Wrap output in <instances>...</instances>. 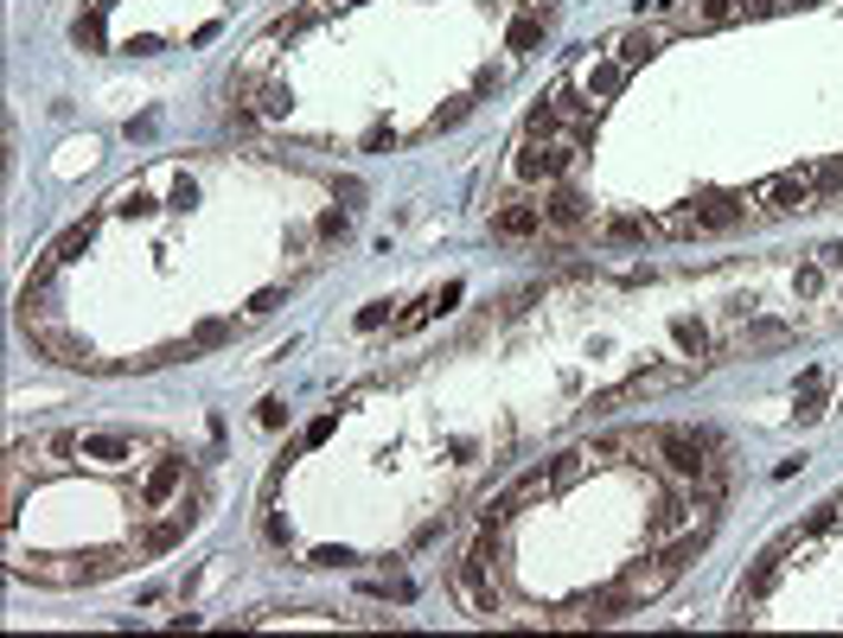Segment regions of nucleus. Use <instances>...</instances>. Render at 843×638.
Returning a JSON list of instances; mask_svg holds the SVG:
<instances>
[{"mask_svg":"<svg viewBox=\"0 0 843 638\" xmlns=\"http://www.w3.org/2000/svg\"><path fill=\"white\" fill-rule=\"evenodd\" d=\"M288 83H262V115H288Z\"/></svg>","mask_w":843,"mask_h":638,"instance_id":"obj_15","label":"nucleus"},{"mask_svg":"<svg viewBox=\"0 0 843 638\" xmlns=\"http://www.w3.org/2000/svg\"><path fill=\"white\" fill-rule=\"evenodd\" d=\"M77 45H102V13H90V20H77Z\"/></svg>","mask_w":843,"mask_h":638,"instance_id":"obj_18","label":"nucleus"},{"mask_svg":"<svg viewBox=\"0 0 843 638\" xmlns=\"http://www.w3.org/2000/svg\"><path fill=\"white\" fill-rule=\"evenodd\" d=\"M543 224H550V230H588V224H594V204H588L569 179H562V185L543 192Z\"/></svg>","mask_w":843,"mask_h":638,"instance_id":"obj_6","label":"nucleus"},{"mask_svg":"<svg viewBox=\"0 0 843 638\" xmlns=\"http://www.w3.org/2000/svg\"><path fill=\"white\" fill-rule=\"evenodd\" d=\"M639 600L626 594V587H608V594H588L582 607H575V626H613V619H626Z\"/></svg>","mask_w":843,"mask_h":638,"instance_id":"obj_8","label":"nucleus"},{"mask_svg":"<svg viewBox=\"0 0 843 638\" xmlns=\"http://www.w3.org/2000/svg\"><path fill=\"white\" fill-rule=\"evenodd\" d=\"M780 338H792L786 320H761V326H747V332H741V345H780Z\"/></svg>","mask_w":843,"mask_h":638,"instance_id":"obj_11","label":"nucleus"},{"mask_svg":"<svg viewBox=\"0 0 843 638\" xmlns=\"http://www.w3.org/2000/svg\"><path fill=\"white\" fill-rule=\"evenodd\" d=\"M671 581H678V568H671L664 556H652V561H633V568L620 575V587H626L633 600H659V594H664Z\"/></svg>","mask_w":843,"mask_h":638,"instance_id":"obj_7","label":"nucleus"},{"mask_svg":"<svg viewBox=\"0 0 843 638\" xmlns=\"http://www.w3.org/2000/svg\"><path fill=\"white\" fill-rule=\"evenodd\" d=\"M230 332H237V326H230V320H204V326L192 332V345H199V352H211V345H224Z\"/></svg>","mask_w":843,"mask_h":638,"instance_id":"obj_13","label":"nucleus"},{"mask_svg":"<svg viewBox=\"0 0 843 638\" xmlns=\"http://www.w3.org/2000/svg\"><path fill=\"white\" fill-rule=\"evenodd\" d=\"M671 39H678V26L639 20V26H620V32H608V39H601V51H613L626 71H639V64H645V58H652L659 45H671Z\"/></svg>","mask_w":843,"mask_h":638,"instance_id":"obj_4","label":"nucleus"},{"mask_svg":"<svg viewBox=\"0 0 843 638\" xmlns=\"http://www.w3.org/2000/svg\"><path fill=\"white\" fill-rule=\"evenodd\" d=\"M383 320H390V301H378V306H364V313H358V326H364V332L383 326Z\"/></svg>","mask_w":843,"mask_h":638,"instance_id":"obj_19","label":"nucleus"},{"mask_svg":"<svg viewBox=\"0 0 843 638\" xmlns=\"http://www.w3.org/2000/svg\"><path fill=\"white\" fill-rule=\"evenodd\" d=\"M671 338H678L684 352H703V345H710V332L696 326V320H678V326H671Z\"/></svg>","mask_w":843,"mask_h":638,"instance_id":"obj_14","label":"nucleus"},{"mask_svg":"<svg viewBox=\"0 0 843 638\" xmlns=\"http://www.w3.org/2000/svg\"><path fill=\"white\" fill-rule=\"evenodd\" d=\"M345 230H352L345 211H320V236H339V243H345Z\"/></svg>","mask_w":843,"mask_h":638,"instance_id":"obj_16","label":"nucleus"},{"mask_svg":"<svg viewBox=\"0 0 843 638\" xmlns=\"http://www.w3.org/2000/svg\"><path fill=\"white\" fill-rule=\"evenodd\" d=\"M543 192H511V199H499L492 204V236L499 243H531V236H543Z\"/></svg>","mask_w":843,"mask_h":638,"instance_id":"obj_3","label":"nucleus"},{"mask_svg":"<svg viewBox=\"0 0 843 638\" xmlns=\"http://www.w3.org/2000/svg\"><path fill=\"white\" fill-rule=\"evenodd\" d=\"M741 204H747V217L773 224V217L817 211V185H812V173H805V166H792V173H773V179H761V185H747V192H741Z\"/></svg>","mask_w":843,"mask_h":638,"instance_id":"obj_1","label":"nucleus"},{"mask_svg":"<svg viewBox=\"0 0 843 638\" xmlns=\"http://www.w3.org/2000/svg\"><path fill=\"white\" fill-rule=\"evenodd\" d=\"M339 7H358V0H339Z\"/></svg>","mask_w":843,"mask_h":638,"instance_id":"obj_24","label":"nucleus"},{"mask_svg":"<svg viewBox=\"0 0 843 638\" xmlns=\"http://www.w3.org/2000/svg\"><path fill=\"white\" fill-rule=\"evenodd\" d=\"M837 301H843V287H837Z\"/></svg>","mask_w":843,"mask_h":638,"instance_id":"obj_25","label":"nucleus"},{"mask_svg":"<svg viewBox=\"0 0 843 638\" xmlns=\"http://www.w3.org/2000/svg\"><path fill=\"white\" fill-rule=\"evenodd\" d=\"M588 236L594 243H645V236H659V224L652 217H594Z\"/></svg>","mask_w":843,"mask_h":638,"instance_id":"obj_10","label":"nucleus"},{"mask_svg":"<svg viewBox=\"0 0 843 638\" xmlns=\"http://www.w3.org/2000/svg\"><path fill=\"white\" fill-rule=\"evenodd\" d=\"M780 7H786V13H792V7H817V0H780Z\"/></svg>","mask_w":843,"mask_h":638,"instance_id":"obj_23","label":"nucleus"},{"mask_svg":"<svg viewBox=\"0 0 843 638\" xmlns=\"http://www.w3.org/2000/svg\"><path fill=\"white\" fill-rule=\"evenodd\" d=\"M696 211V236H722V230H741L747 224V204L741 192H710V199H690Z\"/></svg>","mask_w":843,"mask_h":638,"instance_id":"obj_5","label":"nucleus"},{"mask_svg":"<svg viewBox=\"0 0 843 638\" xmlns=\"http://www.w3.org/2000/svg\"><path fill=\"white\" fill-rule=\"evenodd\" d=\"M224 122L237 128V134H250V128H255V115H250V109H237V102H230V115H224Z\"/></svg>","mask_w":843,"mask_h":638,"instance_id":"obj_20","label":"nucleus"},{"mask_svg":"<svg viewBox=\"0 0 843 638\" xmlns=\"http://www.w3.org/2000/svg\"><path fill=\"white\" fill-rule=\"evenodd\" d=\"M817 287H824V269H805V275H799V294H805V301H812Z\"/></svg>","mask_w":843,"mask_h":638,"instance_id":"obj_21","label":"nucleus"},{"mask_svg":"<svg viewBox=\"0 0 843 638\" xmlns=\"http://www.w3.org/2000/svg\"><path fill=\"white\" fill-rule=\"evenodd\" d=\"M817 262H824V269H843V243H824V250H817Z\"/></svg>","mask_w":843,"mask_h":638,"instance_id":"obj_22","label":"nucleus"},{"mask_svg":"<svg viewBox=\"0 0 843 638\" xmlns=\"http://www.w3.org/2000/svg\"><path fill=\"white\" fill-rule=\"evenodd\" d=\"M741 20H766V13H780V0H735Z\"/></svg>","mask_w":843,"mask_h":638,"instance_id":"obj_17","label":"nucleus"},{"mask_svg":"<svg viewBox=\"0 0 843 638\" xmlns=\"http://www.w3.org/2000/svg\"><path fill=\"white\" fill-rule=\"evenodd\" d=\"M192 485V459L173 454V447H160V454L134 473V505H141V517H153V510H167Z\"/></svg>","mask_w":843,"mask_h":638,"instance_id":"obj_2","label":"nucleus"},{"mask_svg":"<svg viewBox=\"0 0 843 638\" xmlns=\"http://www.w3.org/2000/svg\"><path fill=\"white\" fill-rule=\"evenodd\" d=\"M735 0H690V13L678 20V32H722V26H735Z\"/></svg>","mask_w":843,"mask_h":638,"instance_id":"obj_9","label":"nucleus"},{"mask_svg":"<svg viewBox=\"0 0 843 638\" xmlns=\"http://www.w3.org/2000/svg\"><path fill=\"white\" fill-rule=\"evenodd\" d=\"M473 102H480V97H454V102H448V109L429 122V134H441V128H460L466 115H473Z\"/></svg>","mask_w":843,"mask_h":638,"instance_id":"obj_12","label":"nucleus"}]
</instances>
